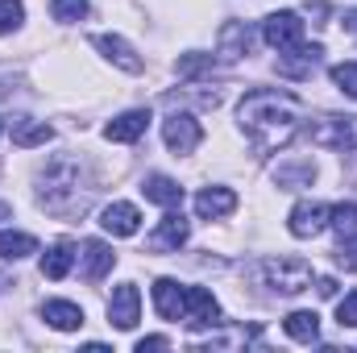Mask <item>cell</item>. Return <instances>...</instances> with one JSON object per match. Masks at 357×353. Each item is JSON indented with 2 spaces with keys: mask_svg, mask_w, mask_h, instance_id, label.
<instances>
[{
  "mask_svg": "<svg viewBox=\"0 0 357 353\" xmlns=\"http://www.w3.org/2000/svg\"><path fill=\"white\" fill-rule=\"evenodd\" d=\"M237 121H241V133L250 137V146L258 154H274V150H287L303 133L307 104L291 91L258 88L245 91V100L237 104Z\"/></svg>",
  "mask_w": 357,
  "mask_h": 353,
  "instance_id": "obj_1",
  "label": "cell"
},
{
  "mask_svg": "<svg viewBox=\"0 0 357 353\" xmlns=\"http://www.w3.org/2000/svg\"><path fill=\"white\" fill-rule=\"evenodd\" d=\"M91 187L88 171L75 154H63V158H50L38 175V204L54 216H79L88 212L91 204Z\"/></svg>",
  "mask_w": 357,
  "mask_h": 353,
  "instance_id": "obj_2",
  "label": "cell"
},
{
  "mask_svg": "<svg viewBox=\"0 0 357 353\" xmlns=\"http://www.w3.org/2000/svg\"><path fill=\"white\" fill-rule=\"evenodd\" d=\"M303 133H307L312 146H320V150H337V154L357 150V117H345V112H324L320 121L303 125Z\"/></svg>",
  "mask_w": 357,
  "mask_h": 353,
  "instance_id": "obj_3",
  "label": "cell"
},
{
  "mask_svg": "<svg viewBox=\"0 0 357 353\" xmlns=\"http://www.w3.org/2000/svg\"><path fill=\"white\" fill-rule=\"evenodd\" d=\"M258 274H262V283H266L270 291H278V295H299L316 278V270L303 258H266V262L258 266Z\"/></svg>",
  "mask_w": 357,
  "mask_h": 353,
  "instance_id": "obj_4",
  "label": "cell"
},
{
  "mask_svg": "<svg viewBox=\"0 0 357 353\" xmlns=\"http://www.w3.org/2000/svg\"><path fill=\"white\" fill-rule=\"evenodd\" d=\"M183 324H191V329L220 324V303L212 299L208 287H183Z\"/></svg>",
  "mask_w": 357,
  "mask_h": 353,
  "instance_id": "obj_5",
  "label": "cell"
},
{
  "mask_svg": "<svg viewBox=\"0 0 357 353\" xmlns=\"http://www.w3.org/2000/svg\"><path fill=\"white\" fill-rule=\"evenodd\" d=\"M262 38H266V46H274L278 54L282 50H295L299 42H303V21H299V13H270L266 21H262Z\"/></svg>",
  "mask_w": 357,
  "mask_h": 353,
  "instance_id": "obj_6",
  "label": "cell"
},
{
  "mask_svg": "<svg viewBox=\"0 0 357 353\" xmlns=\"http://www.w3.org/2000/svg\"><path fill=\"white\" fill-rule=\"evenodd\" d=\"M162 142H167V150H175V154H191V150L204 142V129H199V121H195L191 112H171V117L162 121Z\"/></svg>",
  "mask_w": 357,
  "mask_h": 353,
  "instance_id": "obj_7",
  "label": "cell"
},
{
  "mask_svg": "<svg viewBox=\"0 0 357 353\" xmlns=\"http://www.w3.org/2000/svg\"><path fill=\"white\" fill-rule=\"evenodd\" d=\"M137 320H142V295H137V287H133V283L112 287V299H108V324L121 329V333H129V329H137Z\"/></svg>",
  "mask_w": 357,
  "mask_h": 353,
  "instance_id": "obj_8",
  "label": "cell"
},
{
  "mask_svg": "<svg viewBox=\"0 0 357 353\" xmlns=\"http://www.w3.org/2000/svg\"><path fill=\"white\" fill-rule=\"evenodd\" d=\"M91 46H96L112 67H121V71H129V75H142V67H146V63H142V54H137L121 33H96V38H91Z\"/></svg>",
  "mask_w": 357,
  "mask_h": 353,
  "instance_id": "obj_9",
  "label": "cell"
},
{
  "mask_svg": "<svg viewBox=\"0 0 357 353\" xmlns=\"http://www.w3.org/2000/svg\"><path fill=\"white\" fill-rule=\"evenodd\" d=\"M328 216H333V208H324V204H312V200H303V204H295L291 208V220H287V229L295 233V237H320L324 229H328Z\"/></svg>",
  "mask_w": 357,
  "mask_h": 353,
  "instance_id": "obj_10",
  "label": "cell"
},
{
  "mask_svg": "<svg viewBox=\"0 0 357 353\" xmlns=\"http://www.w3.org/2000/svg\"><path fill=\"white\" fill-rule=\"evenodd\" d=\"M320 59H324V46H295V50H282L278 54V75H287V80H307L316 67H320Z\"/></svg>",
  "mask_w": 357,
  "mask_h": 353,
  "instance_id": "obj_11",
  "label": "cell"
},
{
  "mask_svg": "<svg viewBox=\"0 0 357 353\" xmlns=\"http://www.w3.org/2000/svg\"><path fill=\"white\" fill-rule=\"evenodd\" d=\"M216 46H220V59H225V63H237V59L250 54V46H254V29H250L245 21H229V25H220Z\"/></svg>",
  "mask_w": 357,
  "mask_h": 353,
  "instance_id": "obj_12",
  "label": "cell"
},
{
  "mask_svg": "<svg viewBox=\"0 0 357 353\" xmlns=\"http://www.w3.org/2000/svg\"><path fill=\"white\" fill-rule=\"evenodd\" d=\"M100 225H104V233H112V237H133V233L142 229V212H137L133 204L116 200V204H108V208L100 212Z\"/></svg>",
  "mask_w": 357,
  "mask_h": 353,
  "instance_id": "obj_13",
  "label": "cell"
},
{
  "mask_svg": "<svg viewBox=\"0 0 357 353\" xmlns=\"http://www.w3.org/2000/svg\"><path fill=\"white\" fill-rule=\"evenodd\" d=\"M187 237H191V225L183 220V212L167 208L162 225H158L154 237H150V250H178V246H187Z\"/></svg>",
  "mask_w": 357,
  "mask_h": 353,
  "instance_id": "obj_14",
  "label": "cell"
},
{
  "mask_svg": "<svg viewBox=\"0 0 357 353\" xmlns=\"http://www.w3.org/2000/svg\"><path fill=\"white\" fill-rule=\"evenodd\" d=\"M146 125H150V112L146 108H129V112H121V117H112L104 125V137L108 142H137L146 133Z\"/></svg>",
  "mask_w": 357,
  "mask_h": 353,
  "instance_id": "obj_15",
  "label": "cell"
},
{
  "mask_svg": "<svg viewBox=\"0 0 357 353\" xmlns=\"http://www.w3.org/2000/svg\"><path fill=\"white\" fill-rule=\"evenodd\" d=\"M42 320L50 329H59V333H75V329H84V308L71 303V299H46L42 303Z\"/></svg>",
  "mask_w": 357,
  "mask_h": 353,
  "instance_id": "obj_16",
  "label": "cell"
},
{
  "mask_svg": "<svg viewBox=\"0 0 357 353\" xmlns=\"http://www.w3.org/2000/svg\"><path fill=\"white\" fill-rule=\"evenodd\" d=\"M8 137H13V146H21V150H33V146H46V142L54 137V129H50L46 121L13 117V121H8Z\"/></svg>",
  "mask_w": 357,
  "mask_h": 353,
  "instance_id": "obj_17",
  "label": "cell"
},
{
  "mask_svg": "<svg viewBox=\"0 0 357 353\" xmlns=\"http://www.w3.org/2000/svg\"><path fill=\"white\" fill-rule=\"evenodd\" d=\"M233 208H237V195H233L229 187H204V191L195 195L199 220H220V216H229Z\"/></svg>",
  "mask_w": 357,
  "mask_h": 353,
  "instance_id": "obj_18",
  "label": "cell"
},
{
  "mask_svg": "<svg viewBox=\"0 0 357 353\" xmlns=\"http://www.w3.org/2000/svg\"><path fill=\"white\" fill-rule=\"evenodd\" d=\"M112 262H116L112 246H104V241H88L84 254H79V274H84L88 283H100V278L112 270Z\"/></svg>",
  "mask_w": 357,
  "mask_h": 353,
  "instance_id": "obj_19",
  "label": "cell"
},
{
  "mask_svg": "<svg viewBox=\"0 0 357 353\" xmlns=\"http://www.w3.org/2000/svg\"><path fill=\"white\" fill-rule=\"evenodd\" d=\"M154 308H158L162 320H183V283L158 278L154 283Z\"/></svg>",
  "mask_w": 357,
  "mask_h": 353,
  "instance_id": "obj_20",
  "label": "cell"
},
{
  "mask_svg": "<svg viewBox=\"0 0 357 353\" xmlns=\"http://www.w3.org/2000/svg\"><path fill=\"white\" fill-rule=\"evenodd\" d=\"M142 191H146V200L158 204V208H178V204H183V187H178L171 175H150L142 183Z\"/></svg>",
  "mask_w": 357,
  "mask_h": 353,
  "instance_id": "obj_21",
  "label": "cell"
},
{
  "mask_svg": "<svg viewBox=\"0 0 357 353\" xmlns=\"http://www.w3.org/2000/svg\"><path fill=\"white\" fill-rule=\"evenodd\" d=\"M29 254H38V241H33L29 233L0 229V258H4V262H21V258H29Z\"/></svg>",
  "mask_w": 357,
  "mask_h": 353,
  "instance_id": "obj_22",
  "label": "cell"
},
{
  "mask_svg": "<svg viewBox=\"0 0 357 353\" xmlns=\"http://www.w3.org/2000/svg\"><path fill=\"white\" fill-rule=\"evenodd\" d=\"M282 329H287V337H295V341H303V345L320 341V316H316V312H291V316L282 320Z\"/></svg>",
  "mask_w": 357,
  "mask_h": 353,
  "instance_id": "obj_23",
  "label": "cell"
},
{
  "mask_svg": "<svg viewBox=\"0 0 357 353\" xmlns=\"http://www.w3.org/2000/svg\"><path fill=\"white\" fill-rule=\"evenodd\" d=\"M71 262H75V250H71L67 241H59V246H50V250H46V258H42V274L59 283V278H67Z\"/></svg>",
  "mask_w": 357,
  "mask_h": 353,
  "instance_id": "obj_24",
  "label": "cell"
},
{
  "mask_svg": "<svg viewBox=\"0 0 357 353\" xmlns=\"http://www.w3.org/2000/svg\"><path fill=\"white\" fill-rule=\"evenodd\" d=\"M316 179V167L312 163H282L278 171H274V183L282 187V191H295V187H307Z\"/></svg>",
  "mask_w": 357,
  "mask_h": 353,
  "instance_id": "obj_25",
  "label": "cell"
},
{
  "mask_svg": "<svg viewBox=\"0 0 357 353\" xmlns=\"http://www.w3.org/2000/svg\"><path fill=\"white\" fill-rule=\"evenodd\" d=\"M204 71H212V54H178V63H175L178 80H195Z\"/></svg>",
  "mask_w": 357,
  "mask_h": 353,
  "instance_id": "obj_26",
  "label": "cell"
},
{
  "mask_svg": "<svg viewBox=\"0 0 357 353\" xmlns=\"http://www.w3.org/2000/svg\"><path fill=\"white\" fill-rule=\"evenodd\" d=\"M50 13H54V21L71 25V21H84V13H88V0H50Z\"/></svg>",
  "mask_w": 357,
  "mask_h": 353,
  "instance_id": "obj_27",
  "label": "cell"
},
{
  "mask_svg": "<svg viewBox=\"0 0 357 353\" xmlns=\"http://www.w3.org/2000/svg\"><path fill=\"white\" fill-rule=\"evenodd\" d=\"M328 225H333L341 237L357 233V204H337V208H333V216H328Z\"/></svg>",
  "mask_w": 357,
  "mask_h": 353,
  "instance_id": "obj_28",
  "label": "cell"
},
{
  "mask_svg": "<svg viewBox=\"0 0 357 353\" xmlns=\"http://www.w3.org/2000/svg\"><path fill=\"white\" fill-rule=\"evenodd\" d=\"M21 21H25V4L21 0H0V33L21 29Z\"/></svg>",
  "mask_w": 357,
  "mask_h": 353,
  "instance_id": "obj_29",
  "label": "cell"
},
{
  "mask_svg": "<svg viewBox=\"0 0 357 353\" xmlns=\"http://www.w3.org/2000/svg\"><path fill=\"white\" fill-rule=\"evenodd\" d=\"M333 84L345 91V96L357 100V63H337V67H333Z\"/></svg>",
  "mask_w": 357,
  "mask_h": 353,
  "instance_id": "obj_30",
  "label": "cell"
},
{
  "mask_svg": "<svg viewBox=\"0 0 357 353\" xmlns=\"http://www.w3.org/2000/svg\"><path fill=\"white\" fill-rule=\"evenodd\" d=\"M337 324H341V329H357V291H349V295L337 303Z\"/></svg>",
  "mask_w": 357,
  "mask_h": 353,
  "instance_id": "obj_31",
  "label": "cell"
},
{
  "mask_svg": "<svg viewBox=\"0 0 357 353\" xmlns=\"http://www.w3.org/2000/svg\"><path fill=\"white\" fill-rule=\"evenodd\" d=\"M337 262L345 266V270H357V233H349V237H341V250H337Z\"/></svg>",
  "mask_w": 357,
  "mask_h": 353,
  "instance_id": "obj_32",
  "label": "cell"
},
{
  "mask_svg": "<svg viewBox=\"0 0 357 353\" xmlns=\"http://www.w3.org/2000/svg\"><path fill=\"white\" fill-rule=\"evenodd\" d=\"M178 100H191V91H171V96H167V104H178ZM199 100H204L208 108H216V104H220V96H216V91H204Z\"/></svg>",
  "mask_w": 357,
  "mask_h": 353,
  "instance_id": "obj_33",
  "label": "cell"
},
{
  "mask_svg": "<svg viewBox=\"0 0 357 353\" xmlns=\"http://www.w3.org/2000/svg\"><path fill=\"white\" fill-rule=\"evenodd\" d=\"M146 350H171V341L167 337H142L137 341V353H146Z\"/></svg>",
  "mask_w": 357,
  "mask_h": 353,
  "instance_id": "obj_34",
  "label": "cell"
},
{
  "mask_svg": "<svg viewBox=\"0 0 357 353\" xmlns=\"http://www.w3.org/2000/svg\"><path fill=\"white\" fill-rule=\"evenodd\" d=\"M316 291H320L324 299H333V295H337V278H320V283H316Z\"/></svg>",
  "mask_w": 357,
  "mask_h": 353,
  "instance_id": "obj_35",
  "label": "cell"
}]
</instances>
